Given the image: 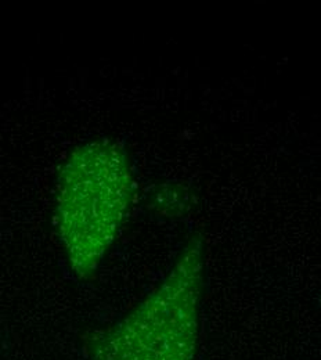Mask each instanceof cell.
<instances>
[{"instance_id":"cell-1","label":"cell","mask_w":321,"mask_h":360,"mask_svg":"<svg viewBox=\"0 0 321 360\" xmlns=\"http://www.w3.org/2000/svg\"><path fill=\"white\" fill-rule=\"evenodd\" d=\"M125 150L108 140L78 144L67 155L55 188L54 219L72 273L89 278L117 238L133 198Z\"/></svg>"},{"instance_id":"cell-2","label":"cell","mask_w":321,"mask_h":360,"mask_svg":"<svg viewBox=\"0 0 321 360\" xmlns=\"http://www.w3.org/2000/svg\"><path fill=\"white\" fill-rule=\"evenodd\" d=\"M201 283L202 252L194 240L158 288L91 340L92 359L194 360Z\"/></svg>"}]
</instances>
